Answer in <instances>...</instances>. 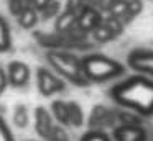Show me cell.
<instances>
[{
  "instance_id": "6da1fadb",
  "label": "cell",
  "mask_w": 153,
  "mask_h": 141,
  "mask_svg": "<svg viewBox=\"0 0 153 141\" xmlns=\"http://www.w3.org/2000/svg\"><path fill=\"white\" fill-rule=\"evenodd\" d=\"M110 97L123 108L135 111L142 117L153 115V80L143 75H133L114 85Z\"/></svg>"
},
{
  "instance_id": "7a4b0ae2",
  "label": "cell",
  "mask_w": 153,
  "mask_h": 141,
  "mask_svg": "<svg viewBox=\"0 0 153 141\" xmlns=\"http://www.w3.org/2000/svg\"><path fill=\"white\" fill-rule=\"evenodd\" d=\"M46 61L53 67V71L64 80L77 87H87L91 84L82 72L81 58H77L74 52L64 49H50L46 51Z\"/></svg>"
},
{
  "instance_id": "3957f363",
  "label": "cell",
  "mask_w": 153,
  "mask_h": 141,
  "mask_svg": "<svg viewBox=\"0 0 153 141\" xmlns=\"http://www.w3.org/2000/svg\"><path fill=\"white\" fill-rule=\"evenodd\" d=\"M81 66L89 82H105L125 72V67L119 61L107 58L104 54H97V52L86 54L84 58H81Z\"/></svg>"
},
{
  "instance_id": "277c9868",
  "label": "cell",
  "mask_w": 153,
  "mask_h": 141,
  "mask_svg": "<svg viewBox=\"0 0 153 141\" xmlns=\"http://www.w3.org/2000/svg\"><path fill=\"white\" fill-rule=\"evenodd\" d=\"M36 87L43 97H51L54 94H59L66 89V82L61 79L54 71L48 67L36 69Z\"/></svg>"
},
{
  "instance_id": "5b68a950",
  "label": "cell",
  "mask_w": 153,
  "mask_h": 141,
  "mask_svg": "<svg viewBox=\"0 0 153 141\" xmlns=\"http://www.w3.org/2000/svg\"><path fill=\"white\" fill-rule=\"evenodd\" d=\"M89 128L97 131H104L105 128H115L117 126V117L115 110L104 107V105H96L89 115Z\"/></svg>"
},
{
  "instance_id": "8992f818",
  "label": "cell",
  "mask_w": 153,
  "mask_h": 141,
  "mask_svg": "<svg viewBox=\"0 0 153 141\" xmlns=\"http://www.w3.org/2000/svg\"><path fill=\"white\" fill-rule=\"evenodd\" d=\"M102 21V13L92 5V3H86L82 8L77 12V20H76V30H79L81 33H92V30L96 26L100 25Z\"/></svg>"
},
{
  "instance_id": "52a82bcc",
  "label": "cell",
  "mask_w": 153,
  "mask_h": 141,
  "mask_svg": "<svg viewBox=\"0 0 153 141\" xmlns=\"http://www.w3.org/2000/svg\"><path fill=\"white\" fill-rule=\"evenodd\" d=\"M7 79H8V85L15 89H22L30 82V77H31V71L28 67L27 62L23 61H12L8 62L7 69Z\"/></svg>"
},
{
  "instance_id": "ba28073f",
  "label": "cell",
  "mask_w": 153,
  "mask_h": 141,
  "mask_svg": "<svg viewBox=\"0 0 153 141\" xmlns=\"http://www.w3.org/2000/svg\"><path fill=\"white\" fill-rule=\"evenodd\" d=\"M128 66L133 71L153 77V51L148 49H135L127 58Z\"/></svg>"
},
{
  "instance_id": "9c48e42d",
  "label": "cell",
  "mask_w": 153,
  "mask_h": 141,
  "mask_svg": "<svg viewBox=\"0 0 153 141\" xmlns=\"http://www.w3.org/2000/svg\"><path fill=\"white\" fill-rule=\"evenodd\" d=\"M54 118L51 111H48L45 107H36L33 113V123H35V131L41 140H46L50 136L51 130L54 126Z\"/></svg>"
},
{
  "instance_id": "30bf717a",
  "label": "cell",
  "mask_w": 153,
  "mask_h": 141,
  "mask_svg": "<svg viewBox=\"0 0 153 141\" xmlns=\"http://www.w3.org/2000/svg\"><path fill=\"white\" fill-rule=\"evenodd\" d=\"M146 133L140 125H119L112 130V141H145Z\"/></svg>"
},
{
  "instance_id": "8fae6325",
  "label": "cell",
  "mask_w": 153,
  "mask_h": 141,
  "mask_svg": "<svg viewBox=\"0 0 153 141\" xmlns=\"http://www.w3.org/2000/svg\"><path fill=\"white\" fill-rule=\"evenodd\" d=\"M76 20H77V13L76 12H69L64 10L59 15L54 18V31L56 33H69L73 30H76Z\"/></svg>"
},
{
  "instance_id": "7c38bea8",
  "label": "cell",
  "mask_w": 153,
  "mask_h": 141,
  "mask_svg": "<svg viewBox=\"0 0 153 141\" xmlns=\"http://www.w3.org/2000/svg\"><path fill=\"white\" fill-rule=\"evenodd\" d=\"M15 18H17L20 28H23V30H33L35 26L38 25V21H40V13H38L36 8H33L31 5H28V7H25V8L22 10V12L18 13Z\"/></svg>"
},
{
  "instance_id": "4fadbf2b",
  "label": "cell",
  "mask_w": 153,
  "mask_h": 141,
  "mask_svg": "<svg viewBox=\"0 0 153 141\" xmlns=\"http://www.w3.org/2000/svg\"><path fill=\"white\" fill-rule=\"evenodd\" d=\"M51 115L61 126H69V115H68V102L53 100L51 102Z\"/></svg>"
},
{
  "instance_id": "5bb4252c",
  "label": "cell",
  "mask_w": 153,
  "mask_h": 141,
  "mask_svg": "<svg viewBox=\"0 0 153 141\" xmlns=\"http://www.w3.org/2000/svg\"><path fill=\"white\" fill-rule=\"evenodd\" d=\"M68 115H69V126L81 128L84 125V111L77 102L74 100L68 102Z\"/></svg>"
},
{
  "instance_id": "9a60e30c",
  "label": "cell",
  "mask_w": 153,
  "mask_h": 141,
  "mask_svg": "<svg viewBox=\"0 0 153 141\" xmlns=\"http://www.w3.org/2000/svg\"><path fill=\"white\" fill-rule=\"evenodd\" d=\"M12 121L17 128L20 130H25L30 123V113H28V108L27 105L23 103H18L13 107V113H12Z\"/></svg>"
},
{
  "instance_id": "2e32d148",
  "label": "cell",
  "mask_w": 153,
  "mask_h": 141,
  "mask_svg": "<svg viewBox=\"0 0 153 141\" xmlns=\"http://www.w3.org/2000/svg\"><path fill=\"white\" fill-rule=\"evenodd\" d=\"M12 49V31L7 20L0 13V52H7Z\"/></svg>"
},
{
  "instance_id": "e0dca14e",
  "label": "cell",
  "mask_w": 153,
  "mask_h": 141,
  "mask_svg": "<svg viewBox=\"0 0 153 141\" xmlns=\"http://www.w3.org/2000/svg\"><path fill=\"white\" fill-rule=\"evenodd\" d=\"M91 35H92L94 41H97V43H109V41H112L114 38H117V35L104 21H100V25L96 26Z\"/></svg>"
},
{
  "instance_id": "ac0fdd59",
  "label": "cell",
  "mask_w": 153,
  "mask_h": 141,
  "mask_svg": "<svg viewBox=\"0 0 153 141\" xmlns=\"http://www.w3.org/2000/svg\"><path fill=\"white\" fill-rule=\"evenodd\" d=\"M127 8H128V0H115L107 10V15L119 20L127 18Z\"/></svg>"
},
{
  "instance_id": "d6986e66",
  "label": "cell",
  "mask_w": 153,
  "mask_h": 141,
  "mask_svg": "<svg viewBox=\"0 0 153 141\" xmlns=\"http://www.w3.org/2000/svg\"><path fill=\"white\" fill-rule=\"evenodd\" d=\"M38 13H40V18L45 20V21H46V20H51V18H56V16L61 13L59 0H53V2H50L43 10H40Z\"/></svg>"
},
{
  "instance_id": "ffe728a7",
  "label": "cell",
  "mask_w": 153,
  "mask_h": 141,
  "mask_svg": "<svg viewBox=\"0 0 153 141\" xmlns=\"http://www.w3.org/2000/svg\"><path fill=\"white\" fill-rule=\"evenodd\" d=\"M138 113H130V111H123V110H115V117L117 121L120 125H140L142 126V120L140 117H137Z\"/></svg>"
},
{
  "instance_id": "44dd1931",
  "label": "cell",
  "mask_w": 153,
  "mask_h": 141,
  "mask_svg": "<svg viewBox=\"0 0 153 141\" xmlns=\"http://www.w3.org/2000/svg\"><path fill=\"white\" fill-rule=\"evenodd\" d=\"M46 141H71V140H69V134H68L66 128L61 126V125H54L50 136L46 138Z\"/></svg>"
},
{
  "instance_id": "7402d4cb",
  "label": "cell",
  "mask_w": 153,
  "mask_h": 141,
  "mask_svg": "<svg viewBox=\"0 0 153 141\" xmlns=\"http://www.w3.org/2000/svg\"><path fill=\"white\" fill-rule=\"evenodd\" d=\"M81 141H112V138L105 133V131H97V130H89Z\"/></svg>"
},
{
  "instance_id": "603a6c76",
  "label": "cell",
  "mask_w": 153,
  "mask_h": 141,
  "mask_svg": "<svg viewBox=\"0 0 153 141\" xmlns=\"http://www.w3.org/2000/svg\"><path fill=\"white\" fill-rule=\"evenodd\" d=\"M143 5L140 0H128V8H127V18L125 20H132L133 16H137L142 12Z\"/></svg>"
},
{
  "instance_id": "cb8c5ba5",
  "label": "cell",
  "mask_w": 153,
  "mask_h": 141,
  "mask_svg": "<svg viewBox=\"0 0 153 141\" xmlns=\"http://www.w3.org/2000/svg\"><path fill=\"white\" fill-rule=\"evenodd\" d=\"M0 141H15L10 128H8V125L5 123V120L2 117H0Z\"/></svg>"
},
{
  "instance_id": "d4e9b609",
  "label": "cell",
  "mask_w": 153,
  "mask_h": 141,
  "mask_svg": "<svg viewBox=\"0 0 153 141\" xmlns=\"http://www.w3.org/2000/svg\"><path fill=\"white\" fill-rule=\"evenodd\" d=\"M86 0H68L66 2V8L64 10H69V12H79L81 8H82L84 5H86Z\"/></svg>"
},
{
  "instance_id": "484cf974",
  "label": "cell",
  "mask_w": 153,
  "mask_h": 141,
  "mask_svg": "<svg viewBox=\"0 0 153 141\" xmlns=\"http://www.w3.org/2000/svg\"><path fill=\"white\" fill-rule=\"evenodd\" d=\"M8 85V79H7V72H5L4 67H0V95L5 92V89H7Z\"/></svg>"
},
{
  "instance_id": "4316f807",
  "label": "cell",
  "mask_w": 153,
  "mask_h": 141,
  "mask_svg": "<svg viewBox=\"0 0 153 141\" xmlns=\"http://www.w3.org/2000/svg\"><path fill=\"white\" fill-rule=\"evenodd\" d=\"M50 2H53V0H30V5L33 7V8H36L38 12H40V10H43Z\"/></svg>"
}]
</instances>
